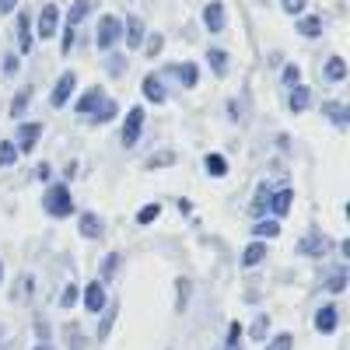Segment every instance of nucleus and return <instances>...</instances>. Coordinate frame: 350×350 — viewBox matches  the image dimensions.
Masks as SVG:
<instances>
[{
    "label": "nucleus",
    "mask_w": 350,
    "mask_h": 350,
    "mask_svg": "<svg viewBox=\"0 0 350 350\" xmlns=\"http://www.w3.org/2000/svg\"><path fill=\"white\" fill-rule=\"evenodd\" d=\"M42 211L49 214V217H70L74 214V200H70V189L67 186H53V189H46V196H42Z\"/></svg>",
    "instance_id": "1"
},
{
    "label": "nucleus",
    "mask_w": 350,
    "mask_h": 350,
    "mask_svg": "<svg viewBox=\"0 0 350 350\" xmlns=\"http://www.w3.org/2000/svg\"><path fill=\"white\" fill-rule=\"evenodd\" d=\"M120 39H123V21L116 18V14H102L98 18V28H95V46L98 49H112Z\"/></svg>",
    "instance_id": "2"
},
{
    "label": "nucleus",
    "mask_w": 350,
    "mask_h": 350,
    "mask_svg": "<svg viewBox=\"0 0 350 350\" xmlns=\"http://www.w3.org/2000/svg\"><path fill=\"white\" fill-rule=\"evenodd\" d=\"M56 28H60V8H56V4H42V11L36 18V36L46 42V39L56 36Z\"/></svg>",
    "instance_id": "3"
},
{
    "label": "nucleus",
    "mask_w": 350,
    "mask_h": 350,
    "mask_svg": "<svg viewBox=\"0 0 350 350\" xmlns=\"http://www.w3.org/2000/svg\"><path fill=\"white\" fill-rule=\"evenodd\" d=\"M74 92H77V74H74V70H64L60 81H56V88H53V95H49V105H53V109H64Z\"/></svg>",
    "instance_id": "4"
},
{
    "label": "nucleus",
    "mask_w": 350,
    "mask_h": 350,
    "mask_svg": "<svg viewBox=\"0 0 350 350\" xmlns=\"http://www.w3.org/2000/svg\"><path fill=\"white\" fill-rule=\"evenodd\" d=\"M39 137H42V123H18V130H14V148H18V154H28L39 144Z\"/></svg>",
    "instance_id": "5"
},
{
    "label": "nucleus",
    "mask_w": 350,
    "mask_h": 350,
    "mask_svg": "<svg viewBox=\"0 0 350 350\" xmlns=\"http://www.w3.org/2000/svg\"><path fill=\"white\" fill-rule=\"evenodd\" d=\"M105 305H109V301H105V284H102V280H92V284L84 287V308L92 312V315H102Z\"/></svg>",
    "instance_id": "6"
},
{
    "label": "nucleus",
    "mask_w": 350,
    "mask_h": 350,
    "mask_svg": "<svg viewBox=\"0 0 350 350\" xmlns=\"http://www.w3.org/2000/svg\"><path fill=\"white\" fill-rule=\"evenodd\" d=\"M203 25H207V32H224L228 25V14H224V4L221 0H211V4H203Z\"/></svg>",
    "instance_id": "7"
},
{
    "label": "nucleus",
    "mask_w": 350,
    "mask_h": 350,
    "mask_svg": "<svg viewBox=\"0 0 350 350\" xmlns=\"http://www.w3.org/2000/svg\"><path fill=\"white\" fill-rule=\"evenodd\" d=\"M140 130H144V109L133 105L126 112V123H123V144H126V148H133V144L140 140Z\"/></svg>",
    "instance_id": "8"
},
{
    "label": "nucleus",
    "mask_w": 350,
    "mask_h": 350,
    "mask_svg": "<svg viewBox=\"0 0 350 350\" xmlns=\"http://www.w3.org/2000/svg\"><path fill=\"white\" fill-rule=\"evenodd\" d=\"M123 39H126L130 49H140L144 39H148V28H144V21H140L137 14H126V21H123Z\"/></svg>",
    "instance_id": "9"
},
{
    "label": "nucleus",
    "mask_w": 350,
    "mask_h": 350,
    "mask_svg": "<svg viewBox=\"0 0 350 350\" xmlns=\"http://www.w3.org/2000/svg\"><path fill=\"white\" fill-rule=\"evenodd\" d=\"M326 249H329V242L323 239V231H308V235L298 242V252L301 256H315V259H323Z\"/></svg>",
    "instance_id": "10"
},
{
    "label": "nucleus",
    "mask_w": 350,
    "mask_h": 350,
    "mask_svg": "<svg viewBox=\"0 0 350 350\" xmlns=\"http://www.w3.org/2000/svg\"><path fill=\"white\" fill-rule=\"evenodd\" d=\"M140 92H144V98H148V102H154V105H161V102L168 98V92H165V81H161V74H148V77H144Z\"/></svg>",
    "instance_id": "11"
},
{
    "label": "nucleus",
    "mask_w": 350,
    "mask_h": 350,
    "mask_svg": "<svg viewBox=\"0 0 350 350\" xmlns=\"http://www.w3.org/2000/svg\"><path fill=\"white\" fill-rule=\"evenodd\" d=\"M336 326H340V308L336 305H323L315 312V329L319 333H336Z\"/></svg>",
    "instance_id": "12"
},
{
    "label": "nucleus",
    "mask_w": 350,
    "mask_h": 350,
    "mask_svg": "<svg viewBox=\"0 0 350 350\" xmlns=\"http://www.w3.org/2000/svg\"><path fill=\"white\" fill-rule=\"evenodd\" d=\"M102 217L98 214H92V211H84L81 217H77V231H81V239H102Z\"/></svg>",
    "instance_id": "13"
},
{
    "label": "nucleus",
    "mask_w": 350,
    "mask_h": 350,
    "mask_svg": "<svg viewBox=\"0 0 350 350\" xmlns=\"http://www.w3.org/2000/svg\"><path fill=\"white\" fill-rule=\"evenodd\" d=\"M323 116H326V120H333L336 130H347V123H350V109L343 102H323Z\"/></svg>",
    "instance_id": "14"
},
{
    "label": "nucleus",
    "mask_w": 350,
    "mask_h": 350,
    "mask_svg": "<svg viewBox=\"0 0 350 350\" xmlns=\"http://www.w3.org/2000/svg\"><path fill=\"white\" fill-rule=\"evenodd\" d=\"M308 105H312V92H308L305 84H295V88L287 92V109H291V112H305Z\"/></svg>",
    "instance_id": "15"
},
{
    "label": "nucleus",
    "mask_w": 350,
    "mask_h": 350,
    "mask_svg": "<svg viewBox=\"0 0 350 350\" xmlns=\"http://www.w3.org/2000/svg\"><path fill=\"white\" fill-rule=\"evenodd\" d=\"M116 116H120V105H116L112 98H102V102L95 105V112L88 116V120L98 123V126H105V123H112V120H116Z\"/></svg>",
    "instance_id": "16"
},
{
    "label": "nucleus",
    "mask_w": 350,
    "mask_h": 350,
    "mask_svg": "<svg viewBox=\"0 0 350 350\" xmlns=\"http://www.w3.org/2000/svg\"><path fill=\"white\" fill-rule=\"evenodd\" d=\"M168 74L179 81L183 88H196V81H200V70H196V64H175V67H168Z\"/></svg>",
    "instance_id": "17"
},
{
    "label": "nucleus",
    "mask_w": 350,
    "mask_h": 350,
    "mask_svg": "<svg viewBox=\"0 0 350 350\" xmlns=\"http://www.w3.org/2000/svg\"><path fill=\"white\" fill-rule=\"evenodd\" d=\"M14 32H18V49H21V53L32 49V42H36V36H32V18H28L25 11L18 14V28H14Z\"/></svg>",
    "instance_id": "18"
},
{
    "label": "nucleus",
    "mask_w": 350,
    "mask_h": 350,
    "mask_svg": "<svg viewBox=\"0 0 350 350\" xmlns=\"http://www.w3.org/2000/svg\"><path fill=\"white\" fill-rule=\"evenodd\" d=\"M102 98H105L102 88H88V92L77 98V105H74V109H77V116H92V112H95V105H98Z\"/></svg>",
    "instance_id": "19"
},
{
    "label": "nucleus",
    "mask_w": 350,
    "mask_h": 350,
    "mask_svg": "<svg viewBox=\"0 0 350 350\" xmlns=\"http://www.w3.org/2000/svg\"><path fill=\"white\" fill-rule=\"evenodd\" d=\"M32 295H36V277L32 273H21L18 277V287L11 291V301H18V305L21 301H32Z\"/></svg>",
    "instance_id": "20"
},
{
    "label": "nucleus",
    "mask_w": 350,
    "mask_h": 350,
    "mask_svg": "<svg viewBox=\"0 0 350 350\" xmlns=\"http://www.w3.org/2000/svg\"><path fill=\"white\" fill-rule=\"evenodd\" d=\"M298 36L319 39V36H323V18H319V14H301L298 18Z\"/></svg>",
    "instance_id": "21"
},
{
    "label": "nucleus",
    "mask_w": 350,
    "mask_h": 350,
    "mask_svg": "<svg viewBox=\"0 0 350 350\" xmlns=\"http://www.w3.org/2000/svg\"><path fill=\"white\" fill-rule=\"evenodd\" d=\"M323 77H326L329 84H340V81L347 77V64H343V56H329V60L323 64Z\"/></svg>",
    "instance_id": "22"
},
{
    "label": "nucleus",
    "mask_w": 350,
    "mask_h": 350,
    "mask_svg": "<svg viewBox=\"0 0 350 350\" xmlns=\"http://www.w3.org/2000/svg\"><path fill=\"white\" fill-rule=\"evenodd\" d=\"M252 235H256V242H267V239H277L280 235V221L277 217H262V221H256V228H252Z\"/></svg>",
    "instance_id": "23"
},
{
    "label": "nucleus",
    "mask_w": 350,
    "mask_h": 350,
    "mask_svg": "<svg viewBox=\"0 0 350 350\" xmlns=\"http://www.w3.org/2000/svg\"><path fill=\"white\" fill-rule=\"evenodd\" d=\"M270 189L267 186H259V193H256V200H252V207H249V214L256 217V221H262V217H267L270 214Z\"/></svg>",
    "instance_id": "24"
},
{
    "label": "nucleus",
    "mask_w": 350,
    "mask_h": 350,
    "mask_svg": "<svg viewBox=\"0 0 350 350\" xmlns=\"http://www.w3.org/2000/svg\"><path fill=\"white\" fill-rule=\"evenodd\" d=\"M291 203H295V193H291V189L273 193V196H270V214H273V217H284V214L291 211Z\"/></svg>",
    "instance_id": "25"
},
{
    "label": "nucleus",
    "mask_w": 350,
    "mask_h": 350,
    "mask_svg": "<svg viewBox=\"0 0 350 350\" xmlns=\"http://www.w3.org/2000/svg\"><path fill=\"white\" fill-rule=\"evenodd\" d=\"M262 259H267V242H252V245L242 252V267L252 270V267H259Z\"/></svg>",
    "instance_id": "26"
},
{
    "label": "nucleus",
    "mask_w": 350,
    "mask_h": 350,
    "mask_svg": "<svg viewBox=\"0 0 350 350\" xmlns=\"http://www.w3.org/2000/svg\"><path fill=\"white\" fill-rule=\"evenodd\" d=\"M88 14H92V0H74L70 11H67V28H77Z\"/></svg>",
    "instance_id": "27"
},
{
    "label": "nucleus",
    "mask_w": 350,
    "mask_h": 350,
    "mask_svg": "<svg viewBox=\"0 0 350 350\" xmlns=\"http://www.w3.org/2000/svg\"><path fill=\"white\" fill-rule=\"evenodd\" d=\"M207 64H211V70H214L217 77H228V53H224V49L211 46V49H207Z\"/></svg>",
    "instance_id": "28"
},
{
    "label": "nucleus",
    "mask_w": 350,
    "mask_h": 350,
    "mask_svg": "<svg viewBox=\"0 0 350 350\" xmlns=\"http://www.w3.org/2000/svg\"><path fill=\"white\" fill-rule=\"evenodd\" d=\"M323 287L329 291V295H340V291L347 287V270H343V267H333V270L326 273V280H323Z\"/></svg>",
    "instance_id": "29"
},
{
    "label": "nucleus",
    "mask_w": 350,
    "mask_h": 350,
    "mask_svg": "<svg viewBox=\"0 0 350 350\" xmlns=\"http://www.w3.org/2000/svg\"><path fill=\"white\" fill-rule=\"evenodd\" d=\"M203 168H207L214 179H224V175H228V161L221 154H207V158H203Z\"/></svg>",
    "instance_id": "30"
},
{
    "label": "nucleus",
    "mask_w": 350,
    "mask_h": 350,
    "mask_svg": "<svg viewBox=\"0 0 350 350\" xmlns=\"http://www.w3.org/2000/svg\"><path fill=\"white\" fill-rule=\"evenodd\" d=\"M28 102H32V92L25 88V92H18V95H14V102H11V120H21L25 109H28Z\"/></svg>",
    "instance_id": "31"
},
{
    "label": "nucleus",
    "mask_w": 350,
    "mask_h": 350,
    "mask_svg": "<svg viewBox=\"0 0 350 350\" xmlns=\"http://www.w3.org/2000/svg\"><path fill=\"white\" fill-rule=\"evenodd\" d=\"M280 81H284V88L291 92L295 84H301V67H298V64H287V67L280 70Z\"/></svg>",
    "instance_id": "32"
},
{
    "label": "nucleus",
    "mask_w": 350,
    "mask_h": 350,
    "mask_svg": "<svg viewBox=\"0 0 350 350\" xmlns=\"http://www.w3.org/2000/svg\"><path fill=\"white\" fill-rule=\"evenodd\" d=\"M18 161V148L11 140H0V168H11Z\"/></svg>",
    "instance_id": "33"
},
{
    "label": "nucleus",
    "mask_w": 350,
    "mask_h": 350,
    "mask_svg": "<svg viewBox=\"0 0 350 350\" xmlns=\"http://www.w3.org/2000/svg\"><path fill=\"white\" fill-rule=\"evenodd\" d=\"M161 217V203H148V207H140L137 211V224H151Z\"/></svg>",
    "instance_id": "34"
},
{
    "label": "nucleus",
    "mask_w": 350,
    "mask_h": 350,
    "mask_svg": "<svg viewBox=\"0 0 350 350\" xmlns=\"http://www.w3.org/2000/svg\"><path fill=\"white\" fill-rule=\"evenodd\" d=\"M77 298H81V287L70 280V284L60 291V305H64V308H74V305H77Z\"/></svg>",
    "instance_id": "35"
},
{
    "label": "nucleus",
    "mask_w": 350,
    "mask_h": 350,
    "mask_svg": "<svg viewBox=\"0 0 350 350\" xmlns=\"http://www.w3.org/2000/svg\"><path fill=\"white\" fill-rule=\"evenodd\" d=\"M262 350H295V336H291V333H277Z\"/></svg>",
    "instance_id": "36"
},
{
    "label": "nucleus",
    "mask_w": 350,
    "mask_h": 350,
    "mask_svg": "<svg viewBox=\"0 0 350 350\" xmlns=\"http://www.w3.org/2000/svg\"><path fill=\"white\" fill-rule=\"evenodd\" d=\"M252 340H267V333H270V315H256V323H252Z\"/></svg>",
    "instance_id": "37"
},
{
    "label": "nucleus",
    "mask_w": 350,
    "mask_h": 350,
    "mask_svg": "<svg viewBox=\"0 0 350 350\" xmlns=\"http://www.w3.org/2000/svg\"><path fill=\"white\" fill-rule=\"evenodd\" d=\"M280 8H284V14H291V18H301L305 8H308V0H280Z\"/></svg>",
    "instance_id": "38"
},
{
    "label": "nucleus",
    "mask_w": 350,
    "mask_h": 350,
    "mask_svg": "<svg viewBox=\"0 0 350 350\" xmlns=\"http://www.w3.org/2000/svg\"><path fill=\"white\" fill-rule=\"evenodd\" d=\"M116 270H120V252H109V256H105V262H102V284H105Z\"/></svg>",
    "instance_id": "39"
},
{
    "label": "nucleus",
    "mask_w": 350,
    "mask_h": 350,
    "mask_svg": "<svg viewBox=\"0 0 350 350\" xmlns=\"http://www.w3.org/2000/svg\"><path fill=\"white\" fill-rule=\"evenodd\" d=\"M105 70H109L112 77H120V74L126 70V60H123V56H120V53H112V56H109V60H105Z\"/></svg>",
    "instance_id": "40"
},
{
    "label": "nucleus",
    "mask_w": 350,
    "mask_h": 350,
    "mask_svg": "<svg viewBox=\"0 0 350 350\" xmlns=\"http://www.w3.org/2000/svg\"><path fill=\"white\" fill-rule=\"evenodd\" d=\"M67 347L70 350H88V343H84V336H81L77 326H67Z\"/></svg>",
    "instance_id": "41"
},
{
    "label": "nucleus",
    "mask_w": 350,
    "mask_h": 350,
    "mask_svg": "<svg viewBox=\"0 0 350 350\" xmlns=\"http://www.w3.org/2000/svg\"><path fill=\"white\" fill-rule=\"evenodd\" d=\"M175 287H179V298H175V308L183 312V308H186V301H189V280H183V277H179V280H175Z\"/></svg>",
    "instance_id": "42"
},
{
    "label": "nucleus",
    "mask_w": 350,
    "mask_h": 350,
    "mask_svg": "<svg viewBox=\"0 0 350 350\" xmlns=\"http://www.w3.org/2000/svg\"><path fill=\"white\" fill-rule=\"evenodd\" d=\"M144 49H148V56H158V53L165 49V39L154 32V36H148V39H144Z\"/></svg>",
    "instance_id": "43"
},
{
    "label": "nucleus",
    "mask_w": 350,
    "mask_h": 350,
    "mask_svg": "<svg viewBox=\"0 0 350 350\" xmlns=\"http://www.w3.org/2000/svg\"><path fill=\"white\" fill-rule=\"evenodd\" d=\"M18 70H21V60L14 53H4V77H14Z\"/></svg>",
    "instance_id": "44"
},
{
    "label": "nucleus",
    "mask_w": 350,
    "mask_h": 350,
    "mask_svg": "<svg viewBox=\"0 0 350 350\" xmlns=\"http://www.w3.org/2000/svg\"><path fill=\"white\" fill-rule=\"evenodd\" d=\"M74 42H77V28H64V42H60V49H64V56L74 49Z\"/></svg>",
    "instance_id": "45"
},
{
    "label": "nucleus",
    "mask_w": 350,
    "mask_h": 350,
    "mask_svg": "<svg viewBox=\"0 0 350 350\" xmlns=\"http://www.w3.org/2000/svg\"><path fill=\"white\" fill-rule=\"evenodd\" d=\"M228 347H242V326L239 323L228 326Z\"/></svg>",
    "instance_id": "46"
},
{
    "label": "nucleus",
    "mask_w": 350,
    "mask_h": 350,
    "mask_svg": "<svg viewBox=\"0 0 350 350\" xmlns=\"http://www.w3.org/2000/svg\"><path fill=\"white\" fill-rule=\"evenodd\" d=\"M175 161V154L172 151H161V154H154L151 161H148V168H161V165H172Z\"/></svg>",
    "instance_id": "47"
},
{
    "label": "nucleus",
    "mask_w": 350,
    "mask_h": 350,
    "mask_svg": "<svg viewBox=\"0 0 350 350\" xmlns=\"http://www.w3.org/2000/svg\"><path fill=\"white\" fill-rule=\"evenodd\" d=\"M112 319H116V305H109V308H105V319H102V329H98V336H105V333H109Z\"/></svg>",
    "instance_id": "48"
},
{
    "label": "nucleus",
    "mask_w": 350,
    "mask_h": 350,
    "mask_svg": "<svg viewBox=\"0 0 350 350\" xmlns=\"http://www.w3.org/2000/svg\"><path fill=\"white\" fill-rule=\"evenodd\" d=\"M36 333H39V343H49V323H42V319H39V323H36Z\"/></svg>",
    "instance_id": "49"
},
{
    "label": "nucleus",
    "mask_w": 350,
    "mask_h": 350,
    "mask_svg": "<svg viewBox=\"0 0 350 350\" xmlns=\"http://www.w3.org/2000/svg\"><path fill=\"white\" fill-rule=\"evenodd\" d=\"M228 116H231V120H235V123L242 120V105H239L235 98H231V102H228Z\"/></svg>",
    "instance_id": "50"
},
{
    "label": "nucleus",
    "mask_w": 350,
    "mask_h": 350,
    "mask_svg": "<svg viewBox=\"0 0 350 350\" xmlns=\"http://www.w3.org/2000/svg\"><path fill=\"white\" fill-rule=\"evenodd\" d=\"M18 8V0H0V14H14Z\"/></svg>",
    "instance_id": "51"
},
{
    "label": "nucleus",
    "mask_w": 350,
    "mask_h": 350,
    "mask_svg": "<svg viewBox=\"0 0 350 350\" xmlns=\"http://www.w3.org/2000/svg\"><path fill=\"white\" fill-rule=\"evenodd\" d=\"M49 175H53V168H49V165L42 161V165L36 168V179H42V183H46V179H49Z\"/></svg>",
    "instance_id": "52"
},
{
    "label": "nucleus",
    "mask_w": 350,
    "mask_h": 350,
    "mask_svg": "<svg viewBox=\"0 0 350 350\" xmlns=\"http://www.w3.org/2000/svg\"><path fill=\"white\" fill-rule=\"evenodd\" d=\"M32 350H53V343H39V347H32Z\"/></svg>",
    "instance_id": "53"
},
{
    "label": "nucleus",
    "mask_w": 350,
    "mask_h": 350,
    "mask_svg": "<svg viewBox=\"0 0 350 350\" xmlns=\"http://www.w3.org/2000/svg\"><path fill=\"white\" fill-rule=\"evenodd\" d=\"M0 280H4V262H0Z\"/></svg>",
    "instance_id": "54"
},
{
    "label": "nucleus",
    "mask_w": 350,
    "mask_h": 350,
    "mask_svg": "<svg viewBox=\"0 0 350 350\" xmlns=\"http://www.w3.org/2000/svg\"><path fill=\"white\" fill-rule=\"evenodd\" d=\"M0 343H4V326H0Z\"/></svg>",
    "instance_id": "55"
}]
</instances>
